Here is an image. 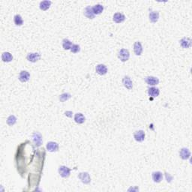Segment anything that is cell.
<instances>
[{"label": "cell", "instance_id": "cell-1", "mask_svg": "<svg viewBox=\"0 0 192 192\" xmlns=\"http://www.w3.org/2000/svg\"><path fill=\"white\" fill-rule=\"evenodd\" d=\"M119 59L122 62H126L130 57V53L127 49H121L118 53Z\"/></svg>", "mask_w": 192, "mask_h": 192}, {"label": "cell", "instance_id": "cell-2", "mask_svg": "<svg viewBox=\"0 0 192 192\" xmlns=\"http://www.w3.org/2000/svg\"><path fill=\"white\" fill-rule=\"evenodd\" d=\"M71 169L68 167L60 166L59 167V173L60 174L62 177L68 178L70 176Z\"/></svg>", "mask_w": 192, "mask_h": 192}, {"label": "cell", "instance_id": "cell-3", "mask_svg": "<svg viewBox=\"0 0 192 192\" xmlns=\"http://www.w3.org/2000/svg\"><path fill=\"white\" fill-rule=\"evenodd\" d=\"M32 138H33L34 143H35V145L37 146V147H39V146L42 144V136H41V134L39 133V132H35V133H33V134H32Z\"/></svg>", "mask_w": 192, "mask_h": 192}, {"label": "cell", "instance_id": "cell-4", "mask_svg": "<svg viewBox=\"0 0 192 192\" xmlns=\"http://www.w3.org/2000/svg\"><path fill=\"white\" fill-rule=\"evenodd\" d=\"M78 178H79L81 182L84 184H89L91 182V178L89 174L87 172H83V173H80L78 175Z\"/></svg>", "mask_w": 192, "mask_h": 192}, {"label": "cell", "instance_id": "cell-5", "mask_svg": "<svg viewBox=\"0 0 192 192\" xmlns=\"http://www.w3.org/2000/svg\"><path fill=\"white\" fill-rule=\"evenodd\" d=\"M47 149L48 152H57L59 149V144L56 142H53V141H50V142H48L47 143Z\"/></svg>", "mask_w": 192, "mask_h": 192}, {"label": "cell", "instance_id": "cell-6", "mask_svg": "<svg viewBox=\"0 0 192 192\" xmlns=\"http://www.w3.org/2000/svg\"><path fill=\"white\" fill-rule=\"evenodd\" d=\"M122 83H123L124 86L125 87L126 89H129V90L133 89V83H132V80L128 76L124 77L123 79H122Z\"/></svg>", "mask_w": 192, "mask_h": 192}, {"label": "cell", "instance_id": "cell-7", "mask_svg": "<svg viewBox=\"0 0 192 192\" xmlns=\"http://www.w3.org/2000/svg\"><path fill=\"white\" fill-rule=\"evenodd\" d=\"M40 58H41V55L38 53H29L26 56L28 61L31 62H36L40 59Z\"/></svg>", "mask_w": 192, "mask_h": 192}, {"label": "cell", "instance_id": "cell-8", "mask_svg": "<svg viewBox=\"0 0 192 192\" xmlns=\"http://www.w3.org/2000/svg\"><path fill=\"white\" fill-rule=\"evenodd\" d=\"M145 81L147 83L148 85L149 86H155L158 85L159 83V79L155 77H152V76H149L145 78Z\"/></svg>", "mask_w": 192, "mask_h": 192}, {"label": "cell", "instance_id": "cell-9", "mask_svg": "<svg viewBox=\"0 0 192 192\" xmlns=\"http://www.w3.org/2000/svg\"><path fill=\"white\" fill-rule=\"evenodd\" d=\"M134 137L135 141L137 142H143L145 139V132L143 130L136 131L134 134Z\"/></svg>", "mask_w": 192, "mask_h": 192}, {"label": "cell", "instance_id": "cell-10", "mask_svg": "<svg viewBox=\"0 0 192 192\" xmlns=\"http://www.w3.org/2000/svg\"><path fill=\"white\" fill-rule=\"evenodd\" d=\"M179 156L183 160H187L189 159L191 156V152L189 149L187 148H182L180 152H179Z\"/></svg>", "mask_w": 192, "mask_h": 192}, {"label": "cell", "instance_id": "cell-11", "mask_svg": "<svg viewBox=\"0 0 192 192\" xmlns=\"http://www.w3.org/2000/svg\"><path fill=\"white\" fill-rule=\"evenodd\" d=\"M149 17L150 22L156 23L159 19V13L158 11H154L152 9H150L149 14Z\"/></svg>", "mask_w": 192, "mask_h": 192}, {"label": "cell", "instance_id": "cell-12", "mask_svg": "<svg viewBox=\"0 0 192 192\" xmlns=\"http://www.w3.org/2000/svg\"><path fill=\"white\" fill-rule=\"evenodd\" d=\"M30 78V74L27 71H22L19 75V80L23 83L27 82Z\"/></svg>", "mask_w": 192, "mask_h": 192}, {"label": "cell", "instance_id": "cell-13", "mask_svg": "<svg viewBox=\"0 0 192 192\" xmlns=\"http://www.w3.org/2000/svg\"><path fill=\"white\" fill-rule=\"evenodd\" d=\"M179 42H180L181 46L183 48H185V49H188V48L191 47V40L190 38H183L182 39L180 40Z\"/></svg>", "mask_w": 192, "mask_h": 192}, {"label": "cell", "instance_id": "cell-14", "mask_svg": "<svg viewBox=\"0 0 192 192\" xmlns=\"http://www.w3.org/2000/svg\"><path fill=\"white\" fill-rule=\"evenodd\" d=\"M95 70L99 75H105L107 73V68L103 64H99L97 65Z\"/></svg>", "mask_w": 192, "mask_h": 192}, {"label": "cell", "instance_id": "cell-15", "mask_svg": "<svg viewBox=\"0 0 192 192\" xmlns=\"http://www.w3.org/2000/svg\"><path fill=\"white\" fill-rule=\"evenodd\" d=\"M134 51L137 56H141L143 53V47L140 41H136L134 45Z\"/></svg>", "mask_w": 192, "mask_h": 192}, {"label": "cell", "instance_id": "cell-16", "mask_svg": "<svg viewBox=\"0 0 192 192\" xmlns=\"http://www.w3.org/2000/svg\"><path fill=\"white\" fill-rule=\"evenodd\" d=\"M159 93H160V90H159L158 88L150 87V88L148 89V94H149L150 97H152V98L158 97L159 95Z\"/></svg>", "mask_w": 192, "mask_h": 192}, {"label": "cell", "instance_id": "cell-17", "mask_svg": "<svg viewBox=\"0 0 192 192\" xmlns=\"http://www.w3.org/2000/svg\"><path fill=\"white\" fill-rule=\"evenodd\" d=\"M152 179L153 181L156 183L161 182V180L163 179V174L160 171H156L152 173Z\"/></svg>", "mask_w": 192, "mask_h": 192}, {"label": "cell", "instance_id": "cell-18", "mask_svg": "<svg viewBox=\"0 0 192 192\" xmlns=\"http://www.w3.org/2000/svg\"><path fill=\"white\" fill-rule=\"evenodd\" d=\"M84 15L89 19L95 18V16L93 11V8L90 7V6H87L84 9Z\"/></svg>", "mask_w": 192, "mask_h": 192}, {"label": "cell", "instance_id": "cell-19", "mask_svg": "<svg viewBox=\"0 0 192 192\" xmlns=\"http://www.w3.org/2000/svg\"><path fill=\"white\" fill-rule=\"evenodd\" d=\"M125 20V15L122 13H116L113 15V21L117 23H121Z\"/></svg>", "mask_w": 192, "mask_h": 192}, {"label": "cell", "instance_id": "cell-20", "mask_svg": "<svg viewBox=\"0 0 192 192\" xmlns=\"http://www.w3.org/2000/svg\"><path fill=\"white\" fill-rule=\"evenodd\" d=\"M74 121L77 124H83L85 122L86 118L82 113H77L74 116Z\"/></svg>", "mask_w": 192, "mask_h": 192}, {"label": "cell", "instance_id": "cell-21", "mask_svg": "<svg viewBox=\"0 0 192 192\" xmlns=\"http://www.w3.org/2000/svg\"><path fill=\"white\" fill-rule=\"evenodd\" d=\"M2 61L5 62H9L12 61L13 56H12V55H11L10 53H8V52H5L2 55Z\"/></svg>", "mask_w": 192, "mask_h": 192}, {"label": "cell", "instance_id": "cell-22", "mask_svg": "<svg viewBox=\"0 0 192 192\" xmlns=\"http://www.w3.org/2000/svg\"><path fill=\"white\" fill-rule=\"evenodd\" d=\"M93 11L94 12L95 15H98L102 13V11H104V6L101 5H100V4H98V5H95L93 7Z\"/></svg>", "mask_w": 192, "mask_h": 192}, {"label": "cell", "instance_id": "cell-23", "mask_svg": "<svg viewBox=\"0 0 192 192\" xmlns=\"http://www.w3.org/2000/svg\"><path fill=\"white\" fill-rule=\"evenodd\" d=\"M51 5V2L50 1H43L40 2V9L42 11H46Z\"/></svg>", "mask_w": 192, "mask_h": 192}, {"label": "cell", "instance_id": "cell-24", "mask_svg": "<svg viewBox=\"0 0 192 192\" xmlns=\"http://www.w3.org/2000/svg\"><path fill=\"white\" fill-rule=\"evenodd\" d=\"M14 22L16 26H22L23 24V21L22 17L20 14L15 15L14 17Z\"/></svg>", "mask_w": 192, "mask_h": 192}, {"label": "cell", "instance_id": "cell-25", "mask_svg": "<svg viewBox=\"0 0 192 192\" xmlns=\"http://www.w3.org/2000/svg\"><path fill=\"white\" fill-rule=\"evenodd\" d=\"M72 43L69 41V39L65 38L62 41V47L65 50H71L72 47Z\"/></svg>", "mask_w": 192, "mask_h": 192}, {"label": "cell", "instance_id": "cell-26", "mask_svg": "<svg viewBox=\"0 0 192 192\" xmlns=\"http://www.w3.org/2000/svg\"><path fill=\"white\" fill-rule=\"evenodd\" d=\"M16 122H17V118H16L14 115H11V116H10V117L7 119V124L8 125H14Z\"/></svg>", "mask_w": 192, "mask_h": 192}, {"label": "cell", "instance_id": "cell-27", "mask_svg": "<svg viewBox=\"0 0 192 192\" xmlns=\"http://www.w3.org/2000/svg\"><path fill=\"white\" fill-rule=\"evenodd\" d=\"M71 95L69 93H63L61 95L59 96V101L61 102H65L66 101H68L69 99H70Z\"/></svg>", "mask_w": 192, "mask_h": 192}, {"label": "cell", "instance_id": "cell-28", "mask_svg": "<svg viewBox=\"0 0 192 192\" xmlns=\"http://www.w3.org/2000/svg\"><path fill=\"white\" fill-rule=\"evenodd\" d=\"M70 50L73 53H77L80 52V47L78 45H73Z\"/></svg>", "mask_w": 192, "mask_h": 192}, {"label": "cell", "instance_id": "cell-29", "mask_svg": "<svg viewBox=\"0 0 192 192\" xmlns=\"http://www.w3.org/2000/svg\"><path fill=\"white\" fill-rule=\"evenodd\" d=\"M165 175H166L167 181L168 182H171L172 179H173V177H172V176L170 175V174L167 173H165Z\"/></svg>", "mask_w": 192, "mask_h": 192}, {"label": "cell", "instance_id": "cell-30", "mask_svg": "<svg viewBox=\"0 0 192 192\" xmlns=\"http://www.w3.org/2000/svg\"><path fill=\"white\" fill-rule=\"evenodd\" d=\"M72 114H73V113H72L71 111H66L65 113V116L69 117H72Z\"/></svg>", "mask_w": 192, "mask_h": 192}]
</instances>
